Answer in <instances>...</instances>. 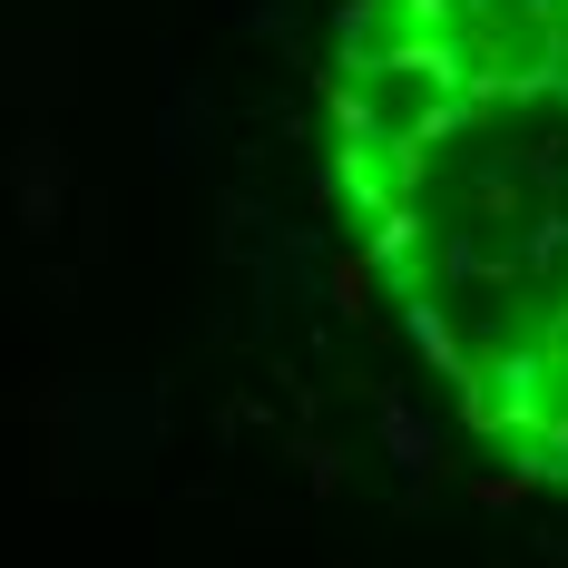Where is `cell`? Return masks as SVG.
Returning a JSON list of instances; mask_svg holds the SVG:
<instances>
[{
    "mask_svg": "<svg viewBox=\"0 0 568 568\" xmlns=\"http://www.w3.org/2000/svg\"><path fill=\"white\" fill-rule=\"evenodd\" d=\"M334 176L460 422L568 480V0H353Z\"/></svg>",
    "mask_w": 568,
    "mask_h": 568,
    "instance_id": "6da1fadb",
    "label": "cell"
}]
</instances>
